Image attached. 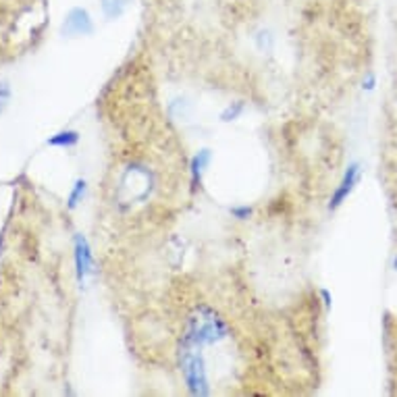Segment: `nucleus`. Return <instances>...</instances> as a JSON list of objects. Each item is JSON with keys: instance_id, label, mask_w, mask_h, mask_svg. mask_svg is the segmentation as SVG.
<instances>
[{"instance_id": "1", "label": "nucleus", "mask_w": 397, "mask_h": 397, "mask_svg": "<svg viewBox=\"0 0 397 397\" xmlns=\"http://www.w3.org/2000/svg\"><path fill=\"white\" fill-rule=\"evenodd\" d=\"M231 337V327L225 318L221 317L208 304H198L189 317H187L186 329L181 335V342L198 347H208V345L223 344L225 339Z\"/></svg>"}, {"instance_id": "2", "label": "nucleus", "mask_w": 397, "mask_h": 397, "mask_svg": "<svg viewBox=\"0 0 397 397\" xmlns=\"http://www.w3.org/2000/svg\"><path fill=\"white\" fill-rule=\"evenodd\" d=\"M177 362H179V371L184 374L187 393L194 397L211 396V379H208V366H206L202 347L179 342Z\"/></svg>"}, {"instance_id": "3", "label": "nucleus", "mask_w": 397, "mask_h": 397, "mask_svg": "<svg viewBox=\"0 0 397 397\" xmlns=\"http://www.w3.org/2000/svg\"><path fill=\"white\" fill-rule=\"evenodd\" d=\"M154 175L148 166H144L142 162H132L125 166L121 179H119V189H117V198L121 204L132 206V204H144L152 191H154Z\"/></svg>"}, {"instance_id": "4", "label": "nucleus", "mask_w": 397, "mask_h": 397, "mask_svg": "<svg viewBox=\"0 0 397 397\" xmlns=\"http://www.w3.org/2000/svg\"><path fill=\"white\" fill-rule=\"evenodd\" d=\"M94 19L92 15L88 13V9L83 6H73L67 15H65V21L60 26V33L65 38H85V36H92L94 33Z\"/></svg>"}, {"instance_id": "5", "label": "nucleus", "mask_w": 397, "mask_h": 397, "mask_svg": "<svg viewBox=\"0 0 397 397\" xmlns=\"http://www.w3.org/2000/svg\"><path fill=\"white\" fill-rule=\"evenodd\" d=\"M360 177H362V166H360V162L347 164V169H345L339 186L335 187V191H333V196H331V200H329V211H337V208L344 204L345 200L351 196V191L356 189V186L360 184Z\"/></svg>"}, {"instance_id": "6", "label": "nucleus", "mask_w": 397, "mask_h": 397, "mask_svg": "<svg viewBox=\"0 0 397 397\" xmlns=\"http://www.w3.org/2000/svg\"><path fill=\"white\" fill-rule=\"evenodd\" d=\"M73 258H75V277H78V283L81 287L85 283V279L90 275H94V254H92V248H90L85 235H81V233H75V238H73Z\"/></svg>"}, {"instance_id": "7", "label": "nucleus", "mask_w": 397, "mask_h": 397, "mask_svg": "<svg viewBox=\"0 0 397 397\" xmlns=\"http://www.w3.org/2000/svg\"><path fill=\"white\" fill-rule=\"evenodd\" d=\"M212 159H214V152L211 148H202L198 150L194 157H191V162H189V177H191V189H200L202 187V181H204V173L208 171Z\"/></svg>"}, {"instance_id": "8", "label": "nucleus", "mask_w": 397, "mask_h": 397, "mask_svg": "<svg viewBox=\"0 0 397 397\" xmlns=\"http://www.w3.org/2000/svg\"><path fill=\"white\" fill-rule=\"evenodd\" d=\"M132 4L133 0H100V11H102L105 19L115 21V19L123 17Z\"/></svg>"}, {"instance_id": "9", "label": "nucleus", "mask_w": 397, "mask_h": 397, "mask_svg": "<svg viewBox=\"0 0 397 397\" xmlns=\"http://www.w3.org/2000/svg\"><path fill=\"white\" fill-rule=\"evenodd\" d=\"M46 144L53 148H75L80 144V133L75 129H63V132L54 133Z\"/></svg>"}, {"instance_id": "10", "label": "nucleus", "mask_w": 397, "mask_h": 397, "mask_svg": "<svg viewBox=\"0 0 397 397\" xmlns=\"http://www.w3.org/2000/svg\"><path fill=\"white\" fill-rule=\"evenodd\" d=\"M85 194H88V181L85 179H75L71 191H69V198H67V208L69 211H75L81 202H83Z\"/></svg>"}, {"instance_id": "11", "label": "nucleus", "mask_w": 397, "mask_h": 397, "mask_svg": "<svg viewBox=\"0 0 397 397\" xmlns=\"http://www.w3.org/2000/svg\"><path fill=\"white\" fill-rule=\"evenodd\" d=\"M243 112H245V102L243 100H233L231 105H227L221 110L218 119H221V123H235L238 119H241Z\"/></svg>"}, {"instance_id": "12", "label": "nucleus", "mask_w": 397, "mask_h": 397, "mask_svg": "<svg viewBox=\"0 0 397 397\" xmlns=\"http://www.w3.org/2000/svg\"><path fill=\"white\" fill-rule=\"evenodd\" d=\"M254 46L260 54H270L275 48V36L270 29H258L254 36Z\"/></svg>"}, {"instance_id": "13", "label": "nucleus", "mask_w": 397, "mask_h": 397, "mask_svg": "<svg viewBox=\"0 0 397 397\" xmlns=\"http://www.w3.org/2000/svg\"><path fill=\"white\" fill-rule=\"evenodd\" d=\"M189 112H191V105L187 102L186 98H175V100L169 105V115H171L175 121H187V119H189Z\"/></svg>"}, {"instance_id": "14", "label": "nucleus", "mask_w": 397, "mask_h": 397, "mask_svg": "<svg viewBox=\"0 0 397 397\" xmlns=\"http://www.w3.org/2000/svg\"><path fill=\"white\" fill-rule=\"evenodd\" d=\"M229 212H231V216L238 218V221H248V218L254 214V208L248 206V204H235V206L229 208Z\"/></svg>"}, {"instance_id": "15", "label": "nucleus", "mask_w": 397, "mask_h": 397, "mask_svg": "<svg viewBox=\"0 0 397 397\" xmlns=\"http://www.w3.org/2000/svg\"><path fill=\"white\" fill-rule=\"evenodd\" d=\"M9 102H11V85L9 81H0V115L6 110Z\"/></svg>"}, {"instance_id": "16", "label": "nucleus", "mask_w": 397, "mask_h": 397, "mask_svg": "<svg viewBox=\"0 0 397 397\" xmlns=\"http://www.w3.org/2000/svg\"><path fill=\"white\" fill-rule=\"evenodd\" d=\"M320 297H322L324 308L331 310V306H333V295H331V292H329V290H320Z\"/></svg>"}, {"instance_id": "17", "label": "nucleus", "mask_w": 397, "mask_h": 397, "mask_svg": "<svg viewBox=\"0 0 397 397\" xmlns=\"http://www.w3.org/2000/svg\"><path fill=\"white\" fill-rule=\"evenodd\" d=\"M364 85H366V90H372L374 88V75H369V80H366Z\"/></svg>"}, {"instance_id": "18", "label": "nucleus", "mask_w": 397, "mask_h": 397, "mask_svg": "<svg viewBox=\"0 0 397 397\" xmlns=\"http://www.w3.org/2000/svg\"><path fill=\"white\" fill-rule=\"evenodd\" d=\"M393 268H396V270H397V258H396V263H393Z\"/></svg>"}]
</instances>
